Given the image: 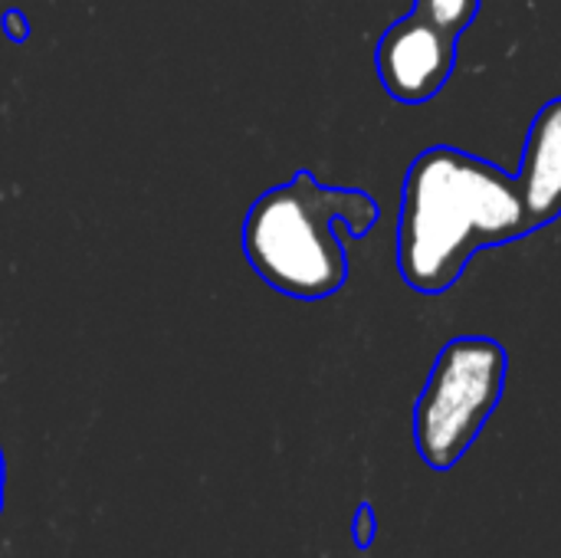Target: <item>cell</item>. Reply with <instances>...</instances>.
Here are the masks:
<instances>
[{
    "instance_id": "1",
    "label": "cell",
    "mask_w": 561,
    "mask_h": 558,
    "mask_svg": "<svg viewBox=\"0 0 561 558\" xmlns=\"http://www.w3.org/2000/svg\"><path fill=\"white\" fill-rule=\"evenodd\" d=\"M526 234L533 230L513 174L450 145L411 161L398 217V270L411 289L440 296L480 250Z\"/></svg>"
},
{
    "instance_id": "2",
    "label": "cell",
    "mask_w": 561,
    "mask_h": 558,
    "mask_svg": "<svg viewBox=\"0 0 561 558\" xmlns=\"http://www.w3.org/2000/svg\"><path fill=\"white\" fill-rule=\"evenodd\" d=\"M375 224V197L355 187H329L302 168L250 204L243 253L266 286L289 299L316 303L335 296L348 280V253L339 227L365 237Z\"/></svg>"
},
{
    "instance_id": "3",
    "label": "cell",
    "mask_w": 561,
    "mask_h": 558,
    "mask_svg": "<svg viewBox=\"0 0 561 558\" xmlns=\"http://www.w3.org/2000/svg\"><path fill=\"white\" fill-rule=\"evenodd\" d=\"M506 372L510 355L490 335H460L440 349L414 405V444L431 470L447 474L467 457L500 408Z\"/></svg>"
},
{
    "instance_id": "4",
    "label": "cell",
    "mask_w": 561,
    "mask_h": 558,
    "mask_svg": "<svg viewBox=\"0 0 561 558\" xmlns=\"http://www.w3.org/2000/svg\"><path fill=\"white\" fill-rule=\"evenodd\" d=\"M457 39L460 36L447 33L421 13L394 20L381 33L375 49V66L385 92L408 105L434 99L454 72Z\"/></svg>"
},
{
    "instance_id": "5",
    "label": "cell",
    "mask_w": 561,
    "mask_h": 558,
    "mask_svg": "<svg viewBox=\"0 0 561 558\" xmlns=\"http://www.w3.org/2000/svg\"><path fill=\"white\" fill-rule=\"evenodd\" d=\"M516 187L529 230L549 227L561 217V95L546 102L526 135Z\"/></svg>"
},
{
    "instance_id": "6",
    "label": "cell",
    "mask_w": 561,
    "mask_h": 558,
    "mask_svg": "<svg viewBox=\"0 0 561 558\" xmlns=\"http://www.w3.org/2000/svg\"><path fill=\"white\" fill-rule=\"evenodd\" d=\"M483 0H414V13L427 16L431 23L444 26L447 33L460 36L480 13Z\"/></svg>"
},
{
    "instance_id": "7",
    "label": "cell",
    "mask_w": 561,
    "mask_h": 558,
    "mask_svg": "<svg viewBox=\"0 0 561 558\" xmlns=\"http://www.w3.org/2000/svg\"><path fill=\"white\" fill-rule=\"evenodd\" d=\"M352 533H355V543H358V549H368V546L375 543V513H371V506H368V503L358 510Z\"/></svg>"
},
{
    "instance_id": "8",
    "label": "cell",
    "mask_w": 561,
    "mask_h": 558,
    "mask_svg": "<svg viewBox=\"0 0 561 558\" xmlns=\"http://www.w3.org/2000/svg\"><path fill=\"white\" fill-rule=\"evenodd\" d=\"M3 33L13 43H26L30 39V20H26V13L23 10H7L3 13Z\"/></svg>"
},
{
    "instance_id": "9",
    "label": "cell",
    "mask_w": 561,
    "mask_h": 558,
    "mask_svg": "<svg viewBox=\"0 0 561 558\" xmlns=\"http://www.w3.org/2000/svg\"><path fill=\"white\" fill-rule=\"evenodd\" d=\"M3 483H7V464H3V451H0V513H3Z\"/></svg>"
}]
</instances>
